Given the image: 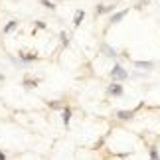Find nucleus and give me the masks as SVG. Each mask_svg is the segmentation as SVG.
<instances>
[{
  "label": "nucleus",
  "instance_id": "f3484780",
  "mask_svg": "<svg viewBox=\"0 0 160 160\" xmlns=\"http://www.w3.org/2000/svg\"><path fill=\"white\" fill-rule=\"evenodd\" d=\"M36 28H42V30H44L46 28V22H36Z\"/></svg>",
  "mask_w": 160,
  "mask_h": 160
},
{
  "label": "nucleus",
  "instance_id": "ddd939ff",
  "mask_svg": "<svg viewBox=\"0 0 160 160\" xmlns=\"http://www.w3.org/2000/svg\"><path fill=\"white\" fill-rule=\"evenodd\" d=\"M16 26H18V20H10V22L4 26V34H10L12 30H16Z\"/></svg>",
  "mask_w": 160,
  "mask_h": 160
},
{
  "label": "nucleus",
  "instance_id": "4468645a",
  "mask_svg": "<svg viewBox=\"0 0 160 160\" xmlns=\"http://www.w3.org/2000/svg\"><path fill=\"white\" fill-rule=\"evenodd\" d=\"M48 105H50V109H53V111H61V109L65 107V105H63V101H50Z\"/></svg>",
  "mask_w": 160,
  "mask_h": 160
},
{
  "label": "nucleus",
  "instance_id": "423d86ee",
  "mask_svg": "<svg viewBox=\"0 0 160 160\" xmlns=\"http://www.w3.org/2000/svg\"><path fill=\"white\" fill-rule=\"evenodd\" d=\"M101 53L105 55V58H109V59H117V58H119V53H117L109 44H101Z\"/></svg>",
  "mask_w": 160,
  "mask_h": 160
},
{
  "label": "nucleus",
  "instance_id": "1a4fd4ad",
  "mask_svg": "<svg viewBox=\"0 0 160 160\" xmlns=\"http://www.w3.org/2000/svg\"><path fill=\"white\" fill-rule=\"evenodd\" d=\"M115 8V4H97V8H95V14L97 16H101V14H109V12H113Z\"/></svg>",
  "mask_w": 160,
  "mask_h": 160
},
{
  "label": "nucleus",
  "instance_id": "9d476101",
  "mask_svg": "<svg viewBox=\"0 0 160 160\" xmlns=\"http://www.w3.org/2000/svg\"><path fill=\"white\" fill-rule=\"evenodd\" d=\"M71 115H73V111H71L69 107H63V109H61V121H63V125H65V127H69Z\"/></svg>",
  "mask_w": 160,
  "mask_h": 160
},
{
  "label": "nucleus",
  "instance_id": "dca6fc26",
  "mask_svg": "<svg viewBox=\"0 0 160 160\" xmlns=\"http://www.w3.org/2000/svg\"><path fill=\"white\" fill-rule=\"evenodd\" d=\"M40 2H42V6H46L48 10H55V4L52 2V0H40Z\"/></svg>",
  "mask_w": 160,
  "mask_h": 160
},
{
  "label": "nucleus",
  "instance_id": "f03ea898",
  "mask_svg": "<svg viewBox=\"0 0 160 160\" xmlns=\"http://www.w3.org/2000/svg\"><path fill=\"white\" fill-rule=\"evenodd\" d=\"M107 95H109V97H122V83L111 81V83L107 85Z\"/></svg>",
  "mask_w": 160,
  "mask_h": 160
},
{
  "label": "nucleus",
  "instance_id": "39448f33",
  "mask_svg": "<svg viewBox=\"0 0 160 160\" xmlns=\"http://www.w3.org/2000/svg\"><path fill=\"white\" fill-rule=\"evenodd\" d=\"M132 65H134V69H142V71H152V69H154V65H156V63H154V61H138V59H137V61H134Z\"/></svg>",
  "mask_w": 160,
  "mask_h": 160
},
{
  "label": "nucleus",
  "instance_id": "7ed1b4c3",
  "mask_svg": "<svg viewBox=\"0 0 160 160\" xmlns=\"http://www.w3.org/2000/svg\"><path fill=\"white\" fill-rule=\"evenodd\" d=\"M127 14H128V8H122V10H119V12H113V14H111V18H109V26H115V24H119Z\"/></svg>",
  "mask_w": 160,
  "mask_h": 160
},
{
  "label": "nucleus",
  "instance_id": "f8f14e48",
  "mask_svg": "<svg viewBox=\"0 0 160 160\" xmlns=\"http://www.w3.org/2000/svg\"><path fill=\"white\" fill-rule=\"evenodd\" d=\"M83 18H85V12L83 10H77L75 12V18H73V26H79V24L83 22Z\"/></svg>",
  "mask_w": 160,
  "mask_h": 160
},
{
  "label": "nucleus",
  "instance_id": "6e6552de",
  "mask_svg": "<svg viewBox=\"0 0 160 160\" xmlns=\"http://www.w3.org/2000/svg\"><path fill=\"white\" fill-rule=\"evenodd\" d=\"M148 160H160V148L156 142L148 144Z\"/></svg>",
  "mask_w": 160,
  "mask_h": 160
},
{
  "label": "nucleus",
  "instance_id": "0eeeda50",
  "mask_svg": "<svg viewBox=\"0 0 160 160\" xmlns=\"http://www.w3.org/2000/svg\"><path fill=\"white\" fill-rule=\"evenodd\" d=\"M18 59L22 61V65H28V63H32V61L38 59V55H36V53H26V52H20V53H18Z\"/></svg>",
  "mask_w": 160,
  "mask_h": 160
},
{
  "label": "nucleus",
  "instance_id": "f257e3e1",
  "mask_svg": "<svg viewBox=\"0 0 160 160\" xmlns=\"http://www.w3.org/2000/svg\"><path fill=\"white\" fill-rule=\"evenodd\" d=\"M111 79L117 83H122V81H127L128 79V71L125 69V65H121V63H115L113 67H111Z\"/></svg>",
  "mask_w": 160,
  "mask_h": 160
},
{
  "label": "nucleus",
  "instance_id": "2eb2a0df",
  "mask_svg": "<svg viewBox=\"0 0 160 160\" xmlns=\"http://www.w3.org/2000/svg\"><path fill=\"white\" fill-rule=\"evenodd\" d=\"M59 42H61L63 48H67V46H69V36H67L65 32H59Z\"/></svg>",
  "mask_w": 160,
  "mask_h": 160
},
{
  "label": "nucleus",
  "instance_id": "20e7f679",
  "mask_svg": "<svg viewBox=\"0 0 160 160\" xmlns=\"http://www.w3.org/2000/svg\"><path fill=\"white\" fill-rule=\"evenodd\" d=\"M134 113H137V111H117L115 117H117L121 122H128V121L134 119Z\"/></svg>",
  "mask_w": 160,
  "mask_h": 160
},
{
  "label": "nucleus",
  "instance_id": "a211bd4d",
  "mask_svg": "<svg viewBox=\"0 0 160 160\" xmlns=\"http://www.w3.org/2000/svg\"><path fill=\"white\" fill-rule=\"evenodd\" d=\"M0 160H6V152H2V150H0Z\"/></svg>",
  "mask_w": 160,
  "mask_h": 160
},
{
  "label": "nucleus",
  "instance_id": "9b49d317",
  "mask_svg": "<svg viewBox=\"0 0 160 160\" xmlns=\"http://www.w3.org/2000/svg\"><path fill=\"white\" fill-rule=\"evenodd\" d=\"M38 79H24V81H22V85H24V87H26V89H34V87H38Z\"/></svg>",
  "mask_w": 160,
  "mask_h": 160
},
{
  "label": "nucleus",
  "instance_id": "6ab92c4d",
  "mask_svg": "<svg viewBox=\"0 0 160 160\" xmlns=\"http://www.w3.org/2000/svg\"><path fill=\"white\" fill-rule=\"evenodd\" d=\"M2 79H4V75H2V73H0V81H2Z\"/></svg>",
  "mask_w": 160,
  "mask_h": 160
}]
</instances>
